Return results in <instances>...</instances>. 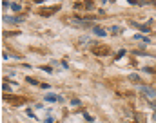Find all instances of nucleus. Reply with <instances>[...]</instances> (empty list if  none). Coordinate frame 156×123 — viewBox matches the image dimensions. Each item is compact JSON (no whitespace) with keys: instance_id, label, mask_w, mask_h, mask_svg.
I'll list each match as a JSON object with an SVG mask.
<instances>
[{"instance_id":"obj_5","label":"nucleus","mask_w":156,"mask_h":123,"mask_svg":"<svg viewBox=\"0 0 156 123\" xmlns=\"http://www.w3.org/2000/svg\"><path fill=\"white\" fill-rule=\"evenodd\" d=\"M134 38H136V40H142V42H145V44L149 42V40H147L145 36H142V35H134Z\"/></svg>"},{"instance_id":"obj_6","label":"nucleus","mask_w":156,"mask_h":123,"mask_svg":"<svg viewBox=\"0 0 156 123\" xmlns=\"http://www.w3.org/2000/svg\"><path fill=\"white\" fill-rule=\"evenodd\" d=\"M20 8H22L20 4H11V9H13V11H20Z\"/></svg>"},{"instance_id":"obj_2","label":"nucleus","mask_w":156,"mask_h":123,"mask_svg":"<svg viewBox=\"0 0 156 123\" xmlns=\"http://www.w3.org/2000/svg\"><path fill=\"white\" fill-rule=\"evenodd\" d=\"M5 20H8V22H9V24H18V22H22V20H24V18H20V16H8V18H5Z\"/></svg>"},{"instance_id":"obj_3","label":"nucleus","mask_w":156,"mask_h":123,"mask_svg":"<svg viewBox=\"0 0 156 123\" xmlns=\"http://www.w3.org/2000/svg\"><path fill=\"white\" fill-rule=\"evenodd\" d=\"M94 35H98V36H105L107 35V33H105V29H102V27H94Z\"/></svg>"},{"instance_id":"obj_1","label":"nucleus","mask_w":156,"mask_h":123,"mask_svg":"<svg viewBox=\"0 0 156 123\" xmlns=\"http://www.w3.org/2000/svg\"><path fill=\"white\" fill-rule=\"evenodd\" d=\"M140 91L144 92L149 100H153V101H154V98H156V91H154L153 87H147V85H144V87H140Z\"/></svg>"},{"instance_id":"obj_7","label":"nucleus","mask_w":156,"mask_h":123,"mask_svg":"<svg viewBox=\"0 0 156 123\" xmlns=\"http://www.w3.org/2000/svg\"><path fill=\"white\" fill-rule=\"evenodd\" d=\"M111 31H113V33H120V27L114 25V27H111Z\"/></svg>"},{"instance_id":"obj_4","label":"nucleus","mask_w":156,"mask_h":123,"mask_svg":"<svg viewBox=\"0 0 156 123\" xmlns=\"http://www.w3.org/2000/svg\"><path fill=\"white\" fill-rule=\"evenodd\" d=\"M45 100H47V101H58L60 98H58V96H55V94H47Z\"/></svg>"},{"instance_id":"obj_8","label":"nucleus","mask_w":156,"mask_h":123,"mask_svg":"<svg viewBox=\"0 0 156 123\" xmlns=\"http://www.w3.org/2000/svg\"><path fill=\"white\" fill-rule=\"evenodd\" d=\"M154 120H156V116H154Z\"/></svg>"}]
</instances>
